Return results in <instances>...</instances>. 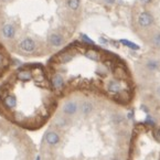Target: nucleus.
I'll use <instances>...</instances> for the list:
<instances>
[{
    "label": "nucleus",
    "mask_w": 160,
    "mask_h": 160,
    "mask_svg": "<svg viewBox=\"0 0 160 160\" xmlns=\"http://www.w3.org/2000/svg\"><path fill=\"white\" fill-rule=\"evenodd\" d=\"M82 16L81 0H0V42L22 59L51 56L73 41Z\"/></svg>",
    "instance_id": "nucleus-1"
},
{
    "label": "nucleus",
    "mask_w": 160,
    "mask_h": 160,
    "mask_svg": "<svg viewBox=\"0 0 160 160\" xmlns=\"http://www.w3.org/2000/svg\"><path fill=\"white\" fill-rule=\"evenodd\" d=\"M130 20L138 39L154 52H160V0H136Z\"/></svg>",
    "instance_id": "nucleus-4"
},
{
    "label": "nucleus",
    "mask_w": 160,
    "mask_h": 160,
    "mask_svg": "<svg viewBox=\"0 0 160 160\" xmlns=\"http://www.w3.org/2000/svg\"><path fill=\"white\" fill-rule=\"evenodd\" d=\"M46 68L60 100L73 93L103 96L122 106L133 100V76L127 63L94 43L71 41L49 56Z\"/></svg>",
    "instance_id": "nucleus-2"
},
{
    "label": "nucleus",
    "mask_w": 160,
    "mask_h": 160,
    "mask_svg": "<svg viewBox=\"0 0 160 160\" xmlns=\"http://www.w3.org/2000/svg\"><path fill=\"white\" fill-rule=\"evenodd\" d=\"M59 103L46 65L40 62L20 65L0 83V117L24 132L48 125Z\"/></svg>",
    "instance_id": "nucleus-3"
},
{
    "label": "nucleus",
    "mask_w": 160,
    "mask_h": 160,
    "mask_svg": "<svg viewBox=\"0 0 160 160\" xmlns=\"http://www.w3.org/2000/svg\"><path fill=\"white\" fill-rule=\"evenodd\" d=\"M152 135H154V138H155L156 140L160 142V129H155L152 132Z\"/></svg>",
    "instance_id": "nucleus-7"
},
{
    "label": "nucleus",
    "mask_w": 160,
    "mask_h": 160,
    "mask_svg": "<svg viewBox=\"0 0 160 160\" xmlns=\"http://www.w3.org/2000/svg\"><path fill=\"white\" fill-rule=\"evenodd\" d=\"M11 66H12L11 54L0 42V80H2L9 73Z\"/></svg>",
    "instance_id": "nucleus-6"
},
{
    "label": "nucleus",
    "mask_w": 160,
    "mask_h": 160,
    "mask_svg": "<svg viewBox=\"0 0 160 160\" xmlns=\"http://www.w3.org/2000/svg\"><path fill=\"white\" fill-rule=\"evenodd\" d=\"M37 148L21 128L0 117V160H36Z\"/></svg>",
    "instance_id": "nucleus-5"
}]
</instances>
